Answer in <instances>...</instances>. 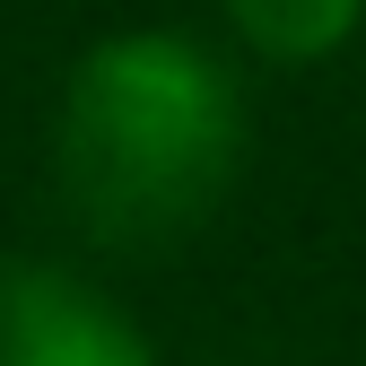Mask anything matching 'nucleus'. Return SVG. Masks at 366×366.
<instances>
[{
	"instance_id": "obj_1",
	"label": "nucleus",
	"mask_w": 366,
	"mask_h": 366,
	"mask_svg": "<svg viewBox=\"0 0 366 366\" xmlns=\"http://www.w3.org/2000/svg\"><path fill=\"white\" fill-rule=\"evenodd\" d=\"M236 157L244 97L209 44L174 26H131L79 53L53 122V174L97 244L149 253L192 236L236 183Z\"/></svg>"
},
{
	"instance_id": "obj_2",
	"label": "nucleus",
	"mask_w": 366,
	"mask_h": 366,
	"mask_svg": "<svg viewBox=\"0 0 366 366\" xmlns=\"http://www.w3.org/2000/svg\"><path fill=\"white\" fill-rule=\"evenodd\" d=\"M0 366H157V357L105 288L9 262L0 270Z\"/></svg>"
},
{
	"instance_id": "obj_3",
	"label": "nucleus",
	"mask_w": 366,
	"mask_h": 366,
	"mask_svg": "<svg viewBox=\"0 0 366 366\" xmlns=\"http://www.w3.org/2000/svg\"><path fill=\"white\" fill-rule=\"evenodd\" d=\"M236 44H253L262 61H332L357 35L366 0H218Z\"/></svg>"
}]
</instances>
